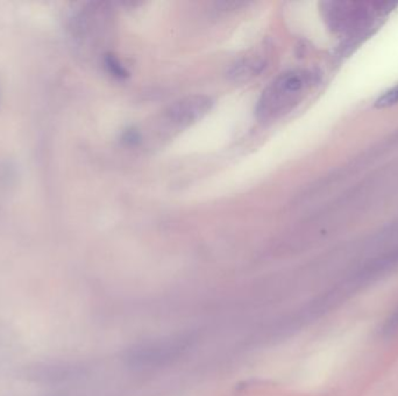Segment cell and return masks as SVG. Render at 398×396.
Instances as JSON below:
<instances>
[{"mask_svg":"<svg viewBox=\"0 0 398 396\" xmlns=\"http://www.w3.org/2000/svg\"><path fill=\"white\" fill-rule=\"evenodd\" d=\"M191 334L170 335L133 345L124 352L126 365L138 369H159L176 362L194 344Z\"/></svg>","mask_w":398,"mask_h":396,"instance_id":"cell-2","label":"cell"},{"mask_svg":"<svg viewBox=\"0 0 398 396\" xmlns=\"http://www.w3.org/2000/svg\"><path fill=\"white\" fill-rule=\"evenodd\" d=\"M313 83L312 73L294 70L275 78L262 92L257 106V117L262 122H273L298 103Z\"/></svg>","mask_w":398,"mask_h":396,"instance_id":"cell-1","label":"cell"},{"mask_svg":"<svg viewBox=\"0 0 398 396\" xmlns=\"http://www.w3.org/2000/svg\"><path fill=\"white\" fill-rule=\"evenodd\" d=\"M77 372L78 367L76 366L64 362H45L29 367L26 376L35 383H56L71 379Z\"/></svg>","mask_w":398,"mask_h":396,"instance_id":"cell-4","label":"cell"},{"mask_svg":"<svg viewBox=\"0 0 398 396\" xmlns=\"http://www.w3.org/2000/svg\"><path fill=\"white\" fill-rule=\"evenodd\" d=\"M398 103V85L392 90L388 91L387 94H383L380 99L376 101L378 107H388L396 105Z\"/></svg>","mask_w":398,"mask_h":396,"instance_id":"cell-5","label":"cell"},{"mask_svg":"<svg viewBox=\"0 0 398 396\" xmlns=\"http://www.w3.org/2000/svg\"><path fill=\"white\" fill-rule=\"evenodd\" d=\"M398 329V307L394 310V313L389 316L388 320L385 321L383 327V335L385 336H392Z\"/></svg>","mask_w":398,"mask_h":396,"instance_id":"cell-6","label":"cell"},{"mask_svg":"<svg viewBox=\"0 0 398 396\" xmlns=\"http://www.w3.org/2000/svg\"><path fill=\"white\" fill-rule=\"evenodd\" d=\"M212 100L208 97L194 96L173 103L163 113V124L171 129H182L199 120L208 113Z\"/></svg>","mask_w":398,"mask_h":396,"instance_id":"cell-3","label":"cell"},{"mask_svg":"<svg viewBox=\"0 0 398 396\" xmlns=\"http://www.w3.org/2000/svg\"><path fill=\"white\" fill-rule=\"evenodd\" d=\"M106 66L111 70V73L115 75V76H125L124 68L117 62V59H113L111 56L106 57Z\"/></svg>","mask_w":398,"mask_h":396,"instance_id":"cell-7","label":"cell"}]
</instances>
